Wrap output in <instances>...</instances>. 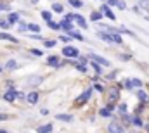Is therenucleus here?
Here are the masks:
<instances>
[{
	"instance_id": "25",
	"label": "nucleus",
	"mask_w": 149,
	"mask_h": 133,
	"mask_svg": "<svg viewBox=\"0 0 149 133\" xmlns=\"http://www.w3.org/2000/svg\"><path fill=\"white\" fill-rule=\"evenodd\" d=\"M70 3L76 7V9H80V7H83V3H81V0H70Z\"/></svg>"
},
{
	"instance_id": "30",
	"label": "nucleus",
	"mask_w": 149,
	"mask_h": 133,
	"mask_svg": "<svg viewBox=\"0 0 149 133\" xmlns=\"http://www.w3.org/2000/svg\"><path fill=\"white\" fill-rule=\"evenodd\" d=\"M0 10H10V5L5 2H0Z\"/></svg>"
},
{
	"instance_id": "1",
	"label": "nucleus",
	"mask_w": 149,
	"mask_h": 133,
	"mask_svg": "<svg viewBox=\"0 0 149 133\" xmlns=\"http://www.w3.org/2000/svg\"><path fill=\"white\" fill-rule=\"evenodd\" d=\"M42 80H43V78H42L40 74H30V76H26V80H24V85L33 88V87H38V85L42 83Z\"/></svg>"
},
{
	"instance_id": "36",
	"label": "nucleus",
	"mask_w": 149,
	"mask_h": 133,
	"mask_svg": "<svg viewBox=\"0 0 149 133\" xmlns=\"http://www.w3.org/2000/svg\"><path fill=\"white\" fill-rule=\"evenodd\" d=\"M19 30H21V31H26V30H28V26H26V24L21 21V23H19Z\"/></svg>"
},
{
	"instance_id": "17",
	"label": "nucleus",
	"mask_w": 149,
	"mask_h": 133,
	"mask_svg": "<svg viewBox=\"0 0 149 133\" xmlns=\"http://www.w3.org/2000/svg\"><path fill=\"white\" fill-rule=\"evenodd\" d=\"M49 64L50 66H61V62H59V57H56V55H52V57H49Z\"/></svg>"
},
{
	"instance_id": "11",
	"label": "nucleus",
	"mask_w": 149,
	"mask_h": 133,
	"mask_svg": "<svg viewBox=\"0 0 149 133\" xmlns=\"http://www.w3.org/2000/svg\"><path fill=\"white\" fill-rule=\"evenodd\" d=\"M26 100H28L30 104H37V102H38V94H37V92L28 94V95H26Z\"/></svg>"
},
{
	"instance_id": "40",
	"label": "nucleus",
	"mask_w": 149,
	"mask_h": 133,
	"mask_svg": "<svg viewBox=\"0 0 149 133\" xmlns=\"http://www.w3.org/2000/svg\"><path fill=\"white\" fill-rule=\"evenodd\" d=\"M141 2H142V7L149 9V0H141Z\"/></svg>"
},
{
	"instance_id": "32",
	"label": "nucleus",
	"mask_w": 149,
	"mask_h": 133,
	"mask_svg": "<svg viewBox=\"0 0 149 133\" xmlns=\"http://www.w3.org/2000/svg\"><path fill=\"white\" fill-rule=\"evenodd\" d=\"M118 111H120L121 114H125V112H127V104H125V102H123V104H120V107H118Z\"/></svg>"
},
{
	"instance_id": "48",
	"label": "nucleus",
	"mask_w": 149,
	"mask_h": 133,
	"mask_svg": "<svg viewBox=\"0 0 149 133\" xmlns=\"http://www.w3.org/2000/svg\"><path fill=\"white\" fill-rule=\"evenodd\" d=\"M0 73H2V67H0Z\"/></svg>"
},
{
	"instance_id": "46",
	"label": "nucleus",
	"mask_w": 149,
	"mask_h": 133,
	"mask_svg": "<svg viewBox=\"0 0 149 133\" xmlns=\"http://www.w3.org/2000/svg\"><path fill=\"white\" fill-rule=\"evenodd\" d=\"M31 2H33V3H37V2H38V0H31Z\"/></svg>"
},
{
	"instance_id": "10",
	"label": "nucleus",
	"mask_w": 149,
	"mask_h": 133,
	"mask_svg": "<svg viewBox=\"0 0 149 133\" xmlns=\"http://www.w3.org/2000/svg\"><path fill=\"white\" fill-rule=\"evenodd\" d=\"M111 111H113V104H109L108 107L101 109V111H99V114H101V116H104V118H108V116H111Z\"/></svg>"
},
{
	"instance_id": "31",
	"label": "nucleus",
	"mask_w": 149,
	"mask_h": 133,
	"mask_svg": "<svg viewBox=\"0 0 149 133\" xmlns=\"http://www.w3.org/2000/svg\"><path fill=\"white\" fill-rule=\"evenodd\" d=\"M43 45H45V47H54V45H56V40H54V42H52V40H43Z\"/></svg>"
},
{
	"instance_id": "44",
	"label": "nucleus",
	"mask_w": 149,
	"mask_h": 133,
	"mask_svg": "<svg viewBox=\"0 0 149 133\" xmlns=\"http://www.w3.org/2000/svg\"><path fill=\"white\" fill-rule=\"evenodd\" d=\"M146 130H148V132H149V123H148V125H146Z\"/></svg>"
},
{
	"instance_id": "7",
	"label": "nucleus",
	"mask_w": 149,
	"mask_h": 133,
	"mask_svg": "<svg viewBox=\"0 0 149 133\" xmlns=\"http://www.w3.org/2000/svg\"><path fill=\"white\" fill-rule=\"evenodd\" d=\"M101 12H102V14H104L106 17H109L111 21H114V19H116V16H114V14L111 12V9H109V5H102V7H101Z\"/></svg>"
},
{
	"instance_id": "27",
	"label": "nucleus",
	"mask_w": 149,
	"mask_h": 133,
	"mask_svg": "<svg viewBox=\"0 0 149 133\" xmlns=\"http://www.w3.org/2000/svg\"><path fill=\"white\" fill-rule=\"evenodd\" d=\"M70 35H71V36H74L76 40H80V42H83V40H85V38H83L81 35H80V33H76V31H70Z\"/></svg>"
},
{
	"instance_id": "29",
	"label": "nucleus",
	"mask_w": 149,
	"mask_h": 133,
	"mask_svg": "<svg viewBox=\"0 0 149 133\" xmlns=\"http://www.w3.org/2000/svg\"><path fill=\"white\" fill-rule=\"evenodd\" d=\"M49 28H50V30H59L61 26H59L57 23H54V21H49Z\"/></svg>"
},
{
	"instance_id": "20",
	"label": "nucleus",
	"mask_w": 149,
	"mask_h": 133,
	"mask_svg": "<svg viewBox=\"0 0 149 133\" xmlns=\"http://www.w3.org/2000/svg\"><path fill=\"white\" fill-rule=\"evenodd\" d=\"M132 125H135V126H142L144 123H142V119H141L139 116H134V118H132Z\"/></svg>"
},
{
	"instance_id": "5",
	"label": "nucleus",
	"mask_w": 149,
	"mask_h": 133,
	"mask_svg": "<svg viewBox=\"0 0 149 133\" xmlns=\"http://www.w3.org/2000/svg\"><path fill=\"white\" fill-rule=\"evenodd\" d=\"M90 59L94 61V62H97V64H101V66H109V61H106L104 57H101V55H95V54H90Z\"/></svg>"
},
{
	"instance_id": "43",
	"label": "nucleus",
	"mask_w": 149,
	"mask_h": 133,
	"mask_svg": "<svg viewBox=\"0 0 149 133\" xmlns=\"http://www.w3.org/2000/svg\"><path fill=\"white\" fill-rule=\"evenodd\" d=\"M31 38H33V40H43L42 36H37V35H31Z\"/></svg>"
},
{
	"instance_id": "24",
	"label": "nucleus",
	"mask_w": 149,
	"mask_h": 133,
	"mask_svg": "<svg viewBox=\"0 0 149 133\" xmlns=\"http://www.w3.org/2000/svg\"><path fill=\"white\" fill-rule=\"evenodd\" d=\"M101 17H102L101 12H92V14H90V19H92V21H99Z\"/></svg>"
},
{
	"instance_id": "28",
	"label": "nucleus",
	"mask_w": 149,
	"mask_h": 133,
	"mask_svg": "<svg viewBox=\"0 0 149 133\" xmlns=\"http://www.w3.org/2000/svg\"><path fill=\"white\" fill-rule=\"evenodd\" d=\"M30 52H31L33 55H37V57H42V55H43V52H42V50H38V48H31Z\"/></svg>"
},
{
	"instance_id": "22",
	"label": "nucleus",
	"mask_w": 149,
	"mask_h": 133,
	"mask_svg": "<svg viewBox=\"0 0 149 133\" xmlns=\"http://www.w3.org/2000/svg\"><path fill=\"white\" fill-rule=\"evenodd\" d=\"M42 17H43L47 23H49V21H52V14H50L49 10H43V12H42Z\"/></svg>"
},
{
	"instance_id": "15",
	"label": "nucleus",
	"mask_w": 149,
	"mask_h": 133,
	"mask_svg": "<svg viewBox=\"0 0 149 133\" xmlns=\"http://www.w3.org/2000/svg\"><path fill=\"white\" fill-rule=\"evenodd\" d=\"M0 40H7V42H14V43H17V40H16L14 36H10V35H7V33H0Z\"/></svg>"
},
{
	"instance_id": "39",
	"label": "nucleus",
	"mask_w": 149,
	"mask_h": 133,
	"mask_svg": "<svg viewBox=\"0 0 149 133\" xmlns=\"http://www.w3.org/2000/svg\"><path fill=\"white\" fill-rule=\"evenodd\" d=\"M120 0H108V5H118Z\"/></svg>"
},
{
	"instance_id": "41",
	"label": "nucleus",
	"mask_w": 149,
	"mask_h": 133,
	"mask_svg": "<svg viewBox=\"0 0 149 133\" xmlns=\"http://www.w3.org/2000/svg\"><path fill=\"white\" fill-rule=\"evenodd\" d=\"M7 118H9V116H7V114H0V121H5V119H7Z\"/></svg>"
},
{
	"instance_id": "47",
	"label": "nucleus",
	"mask_w": 149,
	"mask_h": 133,
	"mask_svg": "<svg viewBox=\"0 0 149 133\" xmlns=\"http://www.w3.org/2000/svg\"><path fill=\"white\" fill-rule=\"evenodd\" d=\"M146 19H148V21H149V16H148V17H146Z\"/></svg>"
},
{
	"instance_id": "9",
	"label": "nucleus",
	"mask_w": 149,
	"mask_h": 133,
	"mask_svg": "<svg viewBox=\"0 0 149 133\" xmlns=\"http://www.w3.org/2000/svg\"><path fill=\"white\" fill-rule=\"evenodd\" d=\"M59 26H61L63 30H66V31H73V23H71L70 19H66V17L61 21V24H59Z\"/></svg>"
},
{
	"instance_id": "33",
	"label": "nucleus",
	"mask_w": 149,
	"mask_h": 133,
	"mask_svg": "<svg viewBox=\"0 0 149 133\" xmlns=\"http://www.w3.org/2000/svg\"><path fill=\"white\" fill-rule=\"evenodd\" d=\"M59 40H61V42H64V43H70V42H71V36H70V35H66V36H61Z\"/></svg>"
},
{
	"instance_id": "8",
	"label": "nucleus",
	"mask_w": 149,
	"mask_h": 133,
	"mask_svg": "<svg viewBox=\"0 0 149 133\" xmlns=\"http://www.w3.org/2000/svg\"><path fill=\"white\" fill-rule=\"evenodd\" d=\"M16 99H17V92H16V90H9V92H5V95H3V100H7V102H14Z\"/></svg>"
},
{
	"instance_id": "18",
	"label": "nucleus",
	"mask_w": 149,
	"mask_h": 133,
	"mask_svg": "<svg viewBox=\"0 0 149 133\" xmlns=\"http://www.w3.org/2000/svg\"><path fill=\"white\" fill-rule=\"evenodd\" d=\"M16 67H17V62H16L14 59H10V61L5 64V69H9V71H12V69H16Z\"/></svg>"
},
{
	"instance_id": "6",
	"label": "nucleus",
	"mask_w": 149,
	"mask_h": 133,
	"mask_svg": "<svg viewBox=\"0 0 149 133\" xmlns=\"http://www.w3.org/2000/svg\"><path fill=\"white\" fill-rule=\"evenodd\" d=\"M90 94H92V90H90V88H88V90H85V92H83V94L76 99V104H85L87 100L90 99Z\"/></svg>"
},
{
	"instance_id": "35",
	"label": "nucleus",
	"mask_w": 149,
	"mask_h": 133,
	"mask_svg": "<svg viewBox=\"0 0 149 133\" xmlns=\"http://www.w3.org/2000/svg\"><path fill=\"white\" fill-rule=\"evenodd\" d=\"M54 10L56 12H63V5L61 3H54Z\"/></svg>"
},
{
	"instance_id": "2",
	"label": "nucleus",
	"mask_w": 149,
	"mask_h": 133,
	"mask_svg": "<svg viewBox=\"0 0 149 133\" xmlns=\"http://www.w3.org/2000/svg\"><path fill=\"white\" fill-rule=\"evenodd\" d=\"M63 54L68 57V59H74V57H78L80 55V50L76 48V47H71V45H66L64 48H63Z\"/></svg>"
},
{
	"instance_id": "23",
	"label": "nucleus",
	"mask_w": 149,
	"mask_h": 133,
	"mask_svg": "<svg viewBox=\"0 0 149 133\" xmlns=\"http://www.w3.org/2000/svg\"><path fill=\"white\" fill-rule=\"evenodd\" d=\"M0 28H3V30H9V28H10V23H9L7 19H0Z\"/></svg>"
},
{
	"instance_id": "26",
	"label": "nucleus",
	"mask_w": 149,
	"mask_h": 133,
	"mask_svg": "<svg viewBox=\"0 0 149 133\" xmlns=\"http://www.w3.org/2000/svg\"><path fill=\"white\" fill-rule=\"evenodd\" d=\"M92 67L95 69V73H97V74H101V73H102V67H101V64H97V62H94V61H92Z\"/></svg>"
},
{
	"instance_id": "42",
	"label": "nucleus",
	"mask_w": 149,
	"mask_h": 133,
	"mask_svg": "<svg viewBox=\"0 0 149 133\" xmlns=\"http://www.w3.org/2000/svg\"><path fill=\"white\" fill-rule=\"evenodd\" d=\"M134 12H137V14H141V7H137V5H135V7H134Z\"/></svg>"
},
{
	"instance_id": "21",
	"label": "nucleus",
	"mask_w": 149,
	"mask_h": 133,
	"mask_svg": "<svg viewBox=\"0 0 149 133\" xmlns=\"http://www.w3.org/2000/svg\"><path fill=\"white\" fill-rule=\"evenodd\" d=\"M28 30H30V31H33V33H38V31H40V26L35 24V23H31V24H28Z\"/></svg>"
},
{
	"instance_id": "12",
	"label": "nucleus",
	"mask_w": 149,
	"mask_h": 133,
	"mask_svg": "<svg viewBox=\"0 0 149 133\" xmlns=\"http://www.w3.org/2000/svg\"><path fill=\"white\" fill-rule=\"evenodd\" d=\"M118 100V88H111L109 90V104Z\"/></svg>"
},
{
	"instance_id": "37",
	"label": "nucleus",
	"mask_w": 149,
	"mask_h": 133,
	"mask_svg": "<svg viewBox=\"0 0 149 133\" xmlns=\"http://www.w3.org/2000/svg\"><path fill=\"white\" fill-rule=\"evenodd\" d=\"M118 7L123 10V9H127V3H125V2H118Z\"/></svg>"
},
{
	"instance_id": "45",
	"label": "nucleus",
	"mask_w": 149,
	"mask_h": 133,
	"mask_svg": "<svg viewBox=\"0 0 149 133\" xmlns=\"http://www.w3.org/2000/svg\"><path fill=\"white\" fill-rule=\"evenodd\" d=\"M0 133H7V132H5V130H0Z\"/></svg>"
},
{
	"instance_id": "13",
	"label": "nucleus",
	"mask_w": 149,
	"mask_h": 133,
	"mask_svg": "<svg viewBox=\"0 0 149 133\" xmlns=\"http://www.w3.org/2000/svg\"><path fill=\"white\" fill-rule=\"evenodd\" d=\"M137 99L141 100V102H148V94H146V92H144V90H141V88H139V90H137Z\"/></svg>"
},
{
	"instance_id": "14",
	"label": "nucleus",
	"mask_w": 149,
	"mask_h": 133,
	"mask_svg": "<svg viewBox=\"0 0 149 133\" xmlns=\"http://www.w3.org/2000/svg\"><path fill=\"white\" fill-rule=\"evenodd\" d=\"M52 132V125L49 123V125H43V126H40L38 128V133H50Z\"/></svg>"
},
{
	"instance_id": "3",
	"label": "nucleus",
	"mask_w": 149,
	"mask_h": 133,
	"mask_svg": "<svg viewBox=\"0 0 149 133\" xmlns=\"http://www.w3.org/2000/svg\"><path fill=\"white\" fill-rule=\"evenodd\" d=\"M125 87H127L128 90H132V88H141V87H142V81H141L139 78H132V80H127V81H125Z\"/></svg>"
},
{
	"instance_id": "34",
	"label": "nucleus",
	"mask_w": 149,
	"mask_h": 133,
	"mask_svg": "<svg viewBox=\"0 0 149 133\" xmlns=\"http://www.w3.org/2000/svg\"><path fill=\"white\" fill-rule=\"evenodd\" d=\"M76 69H78V71H81V73H87V66H85V64H81V62L76 66Z\"/></svg>"
},
{
	"instance_id": "16",
	"label": "nucleus",
	"mask_w": 149,
	"mask_h": 133,
	"mask_svg": "<svg viewBox=\"0 0 149 133\" xmlns=\"http://www.w3.org/2000/svg\"><path fill=\"white\" fill-rule=\"evenodd\" d=\"M56 118H57V119H61V121H68V123H70V121H73V116H70V114H57Z\"/></svg>"
},
{
	"instance_id": "4",
	"label": "nucleus",
	"mask_w": 149,
	"mask_h": 133,
	"mask_svg": "<svg viewBox=\"0 0 149 133\" xmlns=\"http://www.w3.org/2000/svg\"><path fill=\"white\" fill-rule=\"evenodd\" d=\"M108 130H109V133H125V128H123V126H121L120 123H116V121L109 123Z\"/></svg>"
},
{
	"instance_id": "38",
	"label": "nucleus",
	"mask_w": 149,
	"mask_h": 133,
	"mask_svg": "<svg viewBox=\"0 0 149 133\" xmlns=\"http://www.w3.org/2000/svg\"><path fill=\"white\" fill-rule=\"evenodd\" d=\"M17 99L24 100V99H26V95H24V94H23V92H17Z\"/></svg>"
},
{
	"instance_id": "19",
	"label": "nucleus",
	"mask_w": 149,
	"mask_h": 133,
	"mask_svg": "<svg viewBox=\"0 0 149 133\" xmlns=\"http://www.w3.org/2000/svg\"><path fill=\"white\" fill-rule=\"evenodd\" d=\"M7 21H9L10 24H14V23H17V21H19V16H17V14H9Z\"/></svg>"
}]
</instances>
